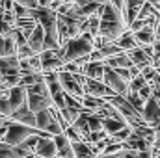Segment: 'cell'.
I'll use <instances>...</instances> for the list:
<instances>
[{"label":"cell","instance_id":"1","mask_svg":"<svg viewBox=\"0 0 160 158\" xmlns=\"http://www.w3.org/2000/svg\"><path fill=\"white\" fill-rule=\"evenodd\" d=\"M93 48H95V47H93V36L86 30V32H82L80 36H77V37L65 41V43L58 48V54H60V58L63 60V63H67V62H77L80 58L89 56V52H91Z\"/></svg>","mask_w":160,"mask_h":158},{"label":"cell","instance_id":"2","mask_svg":"<svg viewBox=\"0 0 160 158\" xmlns=\"http://www.w3.org/2000/svg\"><path fill=\"white\" fill-rule=\"evenodd\" d=\"M32 134H38V136H50V134L45 132V130L32 128V126H28V125H22V123H17V121H11V119H9L2 141H6V143H9V145H19V143H22V141H24L28 136H32ZM50 138H52V136H50Z\"/></svg>","mask_w":160,"mask_h":158},{"label":"cell","instance_id":"3","mask_svg":"<svg viewBox=\"0 0 160 158\" xmlns=\"http://www.w3.org/2000/svg\"><path fill=\"white\" fill-rule=\"evenodd\" d=\"M82 89H84V95H91V97H99V99H110V97L118 95L102 80H93V78H88V77L82 82Z\"/></svg>","mask_w":160,"mask_h":158},{"label":"cell","instance_id":"4","mask_svg":"<svg viewBox=\"0 0 160 158\" xmlns=\"http://www.w3.org/2000/svg\"><path fill=\"white\" fill-rule=\"evenodd\" d=\"M58 82H60V86H62V89H63L65 93H69V95H73V97H78V99L84 97L82 84L77 80V77H75L73 73H67V71L60 69V71H58Z\"/></svg>","mask_w":160,"mask_h":158},{"label":"cell","instance_id":"5","mask_svg":"<svg viewBox=\"0 0 160 158\" xmlns=\"http://www.w3.org/2000/svg\"><path fill=\"white\" fill-rule=\"evenodd\" d=\"M102 82L110 87V89H114L118 95H127L128 93V82H125V80L121 78L119 75L116 73V69H112V67H108L106 63H104V75H102Z\"/></svg>","mask_w":160,"mask_h":158},{"label":"cell","instance_id":"6","mask_svg":"<svg viewBox=\"0 0 160 158\" xmlns=\"http://www.w3.org/2000/svg\"><path fill=\"white\" fill-rule=\"evenodd\" d=\"M39 58H41V73H56L63 67V60L60 58L58 48L56 50H43V52H39Z\"/></svg>","mask_w":160,"mask_h":158},{"label":"cell","instance_id":"7","mask_svg":"<svg viewBox=\"0 0 160 158\" xmlns=\"http://www.w3.org/2000/svg\"><path fill=\"white\" fill-rule=\"evenodd\" d=\"M34 155L39 158H58V149H56L54 140L50 136H39Z\"/></svg>","mask_w":160,"mask_h":158},{"label":"cell","instance_id":"8","mask_svg":"<svg viewBox=\"0 0 160 158\" xmlns=\"http://www.w3.org/2000/svg\"><path fill=\"white\" fill-rule=\"evenodd\" d=\"M26 106L38 114L41 110H47L52 106V99L50 95H39V93H26Z\"/></svg>","mask_w":160,"mask_h":158},{"label":"cell","instance_id":"9","mask_svg":"<svg viewBox=\"0 0 160 158\" xmlns=\"http://www.w3.org/2000/svg\"><path fill=\"white\" fill-rule=\"evenodd\" d=\"M8 101H9V106H11V114L15 110H19L21 106L26 104V87L24 86H13L9 87V93H8Z\"/></svg>","mask_w":160,"mask_h":158},{"label":"cell","instance_id":"10","mask_svg":"<svg viewBox=\"0 0 160 158\" xmlns=\"http://www.w3.org/2000/svg\"><path fill=\"white\" fill-rule=\"evenodd\" d=\"M13 75L21 77L17 54L15 56H4V58H0V77H13Z\"/></svg>","mask_w":160,"mask_h":158},{"label":"cell","instance_id":"11","mask_svg":"<svg viewBox=\"0 0 160 158\" xmlns=\"http://www.w3.org/2000/svg\"><path fill=\"white\" fill-rule=\"evenodd\" d=\"M28 41V45H30V48L36 52V54H39L43 52V47H45V30H43V26H41L39 22L34 26V30H32V34L26 37Z\"/></svg>","mask_w":160,"mask_h":158},{"label":"cell","instance_id":"12","mask_svg":"<svg viewBox=\"0 0 160 158\" xmlns=\"http://www.w3.org/2000/svg\"><path fill=\"white\" fill-rule=\"evenodd\" d=\"M11 121H17V123H22V125H28V126H32V128H36V114L24 104V106H21L19 110H15L11 116H9Z\"/></svg>","mask_w":160,"mask_h":158},{"label":"cell","instance_id":"13","mask_svg":"<svg viewBox=\"0 0 160 158\" xmlns=\"http://www.w3.org/2000/svg\"><path fill=\"white\" fill-rule=\"evenodd\" d=\"M132 36H134V39H136L138 45H153L155 39H157V36H155V26H153V24H145L143 28L132 32Z\"/></svg>","mask_w":160,"mask_h":158},{"label":"cell","instance_id":"14","mask_svg":"<svg viewBox=\"0 0 160 158\" xmlns=\"http://www.w3.org/2000/svg\"><path fill=\"white\" fill-rule=\"evenodd\" d=\"M26 155H34V153H28L21 145H9L6 141H0V158H22Z\"/></svg>","mask_w":160,"mask_h":158},{"label":"cell","instance_id":"15","mask_svg":"<svg viewBox=\"0 0 160 158\" xmlns=\"http://www.w3.org/2000/svg\"><path fill=\"white\" fill-rule=\"evenodd\" d=\"M82 75L93 80H102L104 75V62H88L82 67Z\"/></svg>","mask_w":160,"mask_h":158},{"label":"cell","instance_id":"16","mask_svg":"<svg viewBox=\"0 0 160 158\" xmlns=\"http://www.w3.org/2000/svg\"><path fill=\"white\" fill-rule=\"evenodd\" d=\"M104 63H106L108 67H112V69H121V67L128 69V67H132V62H130V58H128V54H127L125 50L119 52V54H116V56L106 58Z\"/></svg>","mask_w":160,"mask_h":158},{"label":"cell","instance_id":"17","mask_svg":"<svg viewBox=\"0 0 160 158\" xmlns=\"http://www.w3.org/2000/svg\"><path fill=\"white\" fill-rule=\"evenodd\" d=\"M54 143H56V149H58V158H65L71 153V141L69 138L65 136V132H60L56 136H52Z\"/></svg>","mask_w":160,"mask_h":158},{"label":"cell","instance_id":"18","mask_svg":"<svg viewBox=\"0 0 160 158\" xmlns=\"http://www.w3.org/2000/svg\"><path fill=\"white\" fill-rule=\"evenodd\" d=\"M15 54H17V45H15V39L11 37V34L2 36L0 37V58H4V56H15Z\"/></svg>","mask_w":160,"mask_h":158},{"label":"cell","instance_id":"19","mask_svg":"<svg viewBox=\"0 0 160 158\" xmlns=\"http://www.w3.org/2000/svg\"><path fill=\"white\" fill-rule=\"evenodd\" d=\"M123 126H127V121L125 119H116V117H102V130L112 136L116 134L118 130H121Z\"/></svg>","mask_w":160,"mask_h":158},{"label":"cell","instance_id":"20","mask_svg":"<svg viewBox=\"0 0 160 158\" xmlns=\"http://www.w3.org/2000/svg\"><path fill=\"white\" fill-rule=\"evenodd\" d=\"M118 47H119L121 50H130V48H134V47H138V43H136V39H134V36H132V32L130 30H125L123 34H121L118 39L114 41Z\"/></svg>","mask_w":160,"mask_h":158},{"label":"cell","instance_id":"21","mask_svg":"<svg viewBox=\"0 0 160 158\" xmlns=\"http://www.w3.org/2000/svg\"><path fill=\"white\" fill-rule=\"evenodd\" d=\"M50 108H52V106H50ZM50 108L41 110V112L36 114V128H39V130H45V132H47V126H48V125L52 123V119H54Z\"/></svg>","mask_w":160,"mask_h":158},{"label":"cell","instance_id":"22","mask_svg":"<svg viewBox=\"0 0 160 158\" xmlns=\"http://www.w3.org/2000/svg\"><path fill=\"white\" fill-rule=\"evenodd\" d=\"M82 112H84V110H82ZM60 114H62V117L65 119L69 125H73V123L78 119L80 110H77V108H71V106H63V108L60 110Z\"/></svg>","mask_w":160,"mask_h":158},{"label":"cell","instance_id":"23","mask_svg":"<svg viewBox=\"0 0 160 158\" xmlns=\"http://www.w3.org/2000/svg\"><path fill=\"white\" fill-rule=\"evenodd\" d=\"M88 126H89L91 132H93V130H102V117H101L99 114L91 112V114L88 116Z\"/></svg>","mask_w":160,"mask_h":158},{"label":"cell","instance_id":"24","mask_svg":"<svg viewBox=\"0 0 160 158\" xmlns=\"http://www.w3.org/2000/svg\"><path fill=\"white\" fill-rule=\"evenodd\" d=\"M125 97L128 99V102H130V104H132V106H134V108H136V110L140 112V114L143 112V106H145V101H143V99H142V97H140L138 93H127Z\"/></svg>","mask_w":160,"mask_h":158},{"label":"cell","instance_id":"25","mask_svg":"<svg viewBox=\"0 0 160 158\" xmlns=\"http://www.w3.org/2000/svg\"><path fill=\"white\" fill-rule=\"evenodd\" d=\"M34 54H36V52L30 48L28 41L22 43V45H17V58H19V60H26V58H30V56H34Z\"/></svg>","mask_w":160,"mask_h":158},{"label":"cell","instance_id":"26","mask_svg":"<svg viewBox=\"0 0 160 158\" xmlns=\"http://www.w3.org/2000/svg\"><path fill=\"white\" fill-rule=\"evenodd\" d=\"M147 82H145V78L142 77V75H138V77H134V78L128 82V93H138L140 91V87L142 86H145Z\"/></svg>","mask_w":160,"mask_h":158},{"label":"cell","instance_id":"27","mask_svg":"<svg viewBox=\"0 0 160 158\" xmlns=\"http://www.w3.org/2000/svg\"><path fill=\"white\" fill-rule=\"evenodd\" d=\"M138 95H140L143 101H147V99L153 95V87H151V84H145V86H142V87H140V91H138Z\"/></svg>","mask_w":160,"mask_h":158},{"label":"cell","instance_id":"28","mask_svg":"<svg viewBox=\"0 0 160 158\" xmlns=\"http://www.w3.org/2000/svg\"><path fill=\"white\" fill-rule=\"evenodd\" d=\"M13 2H17V4H21V6H24V7H30V9H34V7H38V6H39V0H13Z\"/></svg>","mask_w":160,"mask_h":158},{"label":"cell","instance_id":"29","mask_svg":"<svg viewBox=\"0 0 160 158\" xmlns=\"http://www.w3.org/2000/svg\"><path fill=\"white\" fill-rule=\"evenodd\" d=\"M134 158H153L151 147L149 149H143V151H134Z\"/></svg>","mask_w":160,"mask_h":158},{"label":"cell","instance_id":"30","mask_svg":"<svg viewBox=\"0 0 160 158\" xmlns=\"http://www.w3.org/2000/svg\"><path fill=\"white\" fill-rule=\"evenodd\" d=\"M114 7H118L119 11H123V7H125V0H108Z\"/></svg>","mask_w":160,"mask_h":158},{"label":"cell","instance_id":"31","mask_svg":"<svg viewBox=\"0 0 160 158\" xmlns=\"http://www.w3.org/2000/svg\"><path fill=\"white\" fill-rule=\"evenodd\" d=\"M155 36H157V39L160 37V17H158V21H157V24H155Z\"/></svg>","mask_w":160,"mask_h":158},{"label":"cell","instance_id":"32","mask_svg":"<svg viewBox=\"0 0 160 158\" xmlns=\"http://www.w3.org/2000/svg\"><path fill=\"white\" fill-rule=\"evenodd\" d=\"M147 2H149L151 6H155V7H157V9L160 11V0H147Z\"/></svg>","mask_w":160,"mask_h":158},{"label":"cell","instance_id":"33","mask_svg":"<svg viewBox=\"0 0 160 158\" xmlns=\"http://www.w3.org/2000/svg\"><path fill=\"white\" fill-rule=\"evenodd\" d=\"M22 158H36V155H26V156H22Z\"/></svg>","mask_w":160,"mask_h":158},{"label":"cell","instance_id":"34","mask_svg":"<svg viewBox=\"0 0 160 158\" xmlns=\"http://www.w3.org/2000/svg\"><path fill=\"white\" fill-rule=\"evenodd\" d=\"M36 158H38V156H36Z\"/></svg>","mask_w":160,"mask_h":158}]
</instances>
